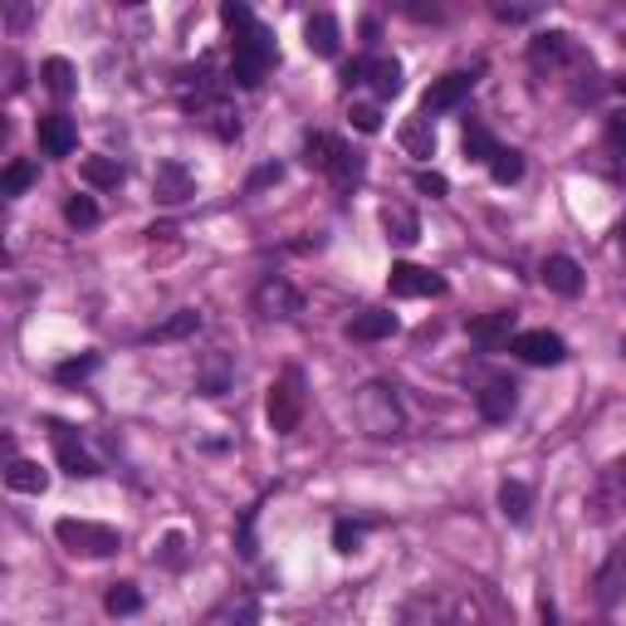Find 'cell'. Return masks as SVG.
<instances>
[{"instance_id": "49", "label": "cell", "mask_w": 626, "mask_h": 626, "mask_svg": "<svg viewBox=\"0 0 626 626\" xmlns=\"http://www.w3.org/2000/svg\"><path fill=\"white\" fill-rule=\"evenodd\" d=\"M622 45H626V35H622Z\"/></svg>"}, {"instance_id": "31", "label": "cell", "mask_w": 626, "mask_h": 626, "mask_svg": "<svg viewBox=\"0 0 626 626\" xmlns=\"http://www.w3.org/2000/svg\"><path fill=\"white\" fill-rule=\"evenodd\" d=\"M489 176H495L499 186H514L519 176H524V156H519L514 148H499L495 162H489Z\"/></svg>"}, {"instance_id": "15", "label": "cell", "mask_w": 626, "mask_h": 626, "mask_svg": "<svg viewBox=\"0 0 626 626\" xmlns=\"http://www.w3.org/2000/svg\"><path fill=\"white\" fill-rule=\"evenodd\" d=\"M475 406H479V416H485V421H509V416H514V406H519V387L509 378H489L485 387L475 392Z\"/></svg>"}, {"instance_id": "45", "label": "cell", "mask_w": 626, "mask_h": 626, "mask_svg": "<svg viewBox=\"0 0 626 626\" xmlns=\"http://www.w3.org/2000/svg\"><path fill=\"white\" fill-rule=\"evenodd\" d=\"M612 89H622V93H626V79H617V83H612Z\"/></svg>"}, {"instance_id": "34", "label": "cell", "mask_w": 626, "mask_h": 626, "mask_svg": "<svg viewBox=\"0 0 626 626\" xmlns=\"http://www.w3.org/2000/svg\"><path fill=\"white\" fill-rule=\"evenodd\" d=\"M65 221L79 225V231L98 225V206H93V196H69V201H65Z\"/></svg>"}, {"instance_id": "44", "label": "cell", "mask_w": 626, "mask_h": 626, "mask_svg": "<svg viewBox=\"0 0 626 626\" xmlns=\"http://www.w3.org/2000/svg\"><path fill=\"white\" fill-rule=\"evenodd\" d=\"M544 626H558V607H553L548 598H544Z\"/></svg>"}, {"instance_id": "33", "label": "cell", "mask_w": 626, "mask_h": 626, "mask_svg": "<svg viewBox=\"0 0 626 626\" xmlns=\"http://www.w3.org/2000/svg\"><path fill=\"white\" fill-rule=\"evenodd\" d=\"M45 89L59 93V98L74 93V65H69V59H49V65H45Z\"/></svg>"}, {"instance_id": "26", "label": "cell", "mask_w": 626, "mask_h": 626, "mask_svg": "<svg viewBox=\"0 0 626 626\" xmlns=\"http://www.w3.org/2000/svg\"><path fill=\"white\" fill-rule=\"evenodd\" d=\"M402 148L411 152V156H431L436 152V128H431V118H406V128H402Z\"/></svg>"}, {"instance_id": "16", "label": "cell", "mask_w": 626, "mask_h": 626, "mask_svg": "<svg viewBox=\"0 0 626 626\" xmlns=\"http://www.w3.org/2000/svg\"><path fill=\"white\" fill-rule=\"evenodd\" d=\"M55 431V455H59V465H65V475H74V479H93L98 475V465H93V455L79 445V436L69 431V426H49Z\"/></svg>"}, {"instance_id": "9", "label": "cell", "mask_w": 626, "mask_h": 626, "mask_svg": "<svg viewBox=\"0 0 626 626\" xmlns=\"http://www.w3.org/2000/svg\"><path fill=\"white\" fill-rule=\"evenodd\" d=\"M509 352H514L519 362H529V368H558V362L568 358V343L548 328H529V333H514Z\"/></svg>"}, {"instance_id": "5", "label": "cell", "mask_w": 626, "mask_h": 626, "mask_svg": "<svg viewBox=\"0 0 626 626\" xmlns=\"http://www.w3.org/2000/svg\"><path fill=\"white\" fill-rule=\"evenodd\" d=\"M55 538L65 544L69 553L79 558H113L123 548V534L108 524H93V519H59L55 524Z\"/></svg>"}, {"instance_id": "43", "label": "cell", "mask_w": 626, "mask_h": 626, "mask_svg": "<svg viewBox=\"0 0 626 626\" xmlns=\"http://www.w3.org/2000/svg\"><path fill=\"white\" fill-rule=\"evenodd\" d=\"M30 15H35V5H15V10L5 15V25H10V30H20V25H30Z\"/></svg>"}, {"instance_id": "17", "label": "cell", "mask_w": 626, "mask_h": 626, "mask_svg": "<svg viewBox=\"0 0 626 626\" xmlns=\"http://www.w3.org/2000/svg\"><path fill=\"white\" fill-rule=\"evenodd\" d=\"M39 148L45 156H69L79 148V128L74 118H65V113H49V118H39Z\"/></svg>"}, {"instance_id": "12", "label": "cell", "mask_w": 626, "mask_h": 626, "mask_svg": "<svg viewBox=\"0 0 626 626\" xmlns=\"http://www.w3.org/2000/svg\"><path fill=\"white\" fill-rule=\"evenodd\" d=\"M387 289H392L396 299H441L445 294V279L431 275V269H421V265H411V259H402V265H392Z\"/></svg>"}, {"instance_id": "19", "label": "cell", "mask_w": 626, "mask_h": 626, "mask_svg": "<svg viewBox=\"0 0 626 626\" xmlns=\"http://www.w3.org/2000/svg\"><path fill=\"white\" fill-rule=\"evenodd\" d=\"M392 333H396V313H387V309H362V313H352V323H348L352 343H382V338H392Z\"/></svg>"}, {"instance_id": "41", "label": "cell", "mask_w": 626, "mask_h": 626, "mask_svg": "<svg viewBox=\"0 0 626 626\" xmlns=\"http://www.w3.org/2000/svg\"><path fill=\"white\" fill-rule=\"evenodd\" d=\"M495 15L505 20V25H524V20L538 15V10H529V5H495Z\"/></svg>"}, {"instance_id": "7", "label": "cell", "mask_w": 626, "mask_h": 626, "mask_svg": "<svg viewBox=\"0 0 626 626\" xmlns=\"http://www.w3.org/2000/svg\"><path fill=\"white\" fill-rule=\"evenodd\" d=\"M578 59H582V55H578V45H572L568 30H544V35L529 39V65H534L538 79L558 74V69L578 65Z\"/></svg>"}, {"instance_id": "18", "label": "cell", "mask_w": 626, "mask_h": 626, "mask_svg": "<svg viewBox=\"0 0 626 626\" xmlns=\"http://www.w3.org/2000/svg\"><path fill=\"white\" fill-rule=\"evenodd\" d=\"M544 285L553 289V294H563V299H578V294H582V269H578V259L548 255V259H544Z\"/></svg>"}, {"instance_id": "6", "label": "cell", "mask_w": 626, "mask_h": 626, "mask_svg": "<svg viewBox=\"0 0 626 626\" xmlns=\"http://www.w3.org/2000/svg\"><path fill=\"white\" fill-rule=\"evenodd\" d=\"M250 309L259 313V318H299L304 313V294H299L294 285H289L285 275H269L255 285V294H250Z\"/></svg>"}, {"instance_id": "22", "label": "cell", "mask_w": 626, "mask_h": 626, "mask_svg": "<svg viewBox=\"0 0 626 626\" xmlns=\"http://www.w3.org/2000/svg\"><path fill=\"white\" fill-rule=\"evenodd\" d=\"M499 514H505L509 524H529V514H534V489H529L524 479H505V485H499Z\"/></svg>"}, {"instance_id": "2", "label": "cell", "mask_w": 626, "mask_h": 626, "mask_svg": "<svg viewBox=\"0 0 626 626\" xmlns=\"http://www.w3.org/2000/svg\"><path fill=\"white\" fill-rule=\"evenodd\" d=\"M352 421H358V431L372 436V441H392V436L406 431L402 402H396V392L387 387V382H368V387H358V396H352Z\"/></svg>"}, {"instance_id": "35", "label": "cell", "mask_w": 626, "mask_h": 626, "mask_svg": "<svg viewBox=\"0 0 626 626\" xmlns=\"http://www.w3.org/2000/svg\"><path fill=\"white\" fill-rule=\"evenodd\" d=\"M362 534H368V524L338 519V524H333V548H338V553H358L362 548Z\"/></svg>"}, {"instance_id": "8", "label": "cell", "mask_w": 626, "mask_h": 626, "mask_svg": "<svg viewBox=\"0 0 626 626\" xmlns=\"http://www.w3.org/2000/svg\"><path fill=\"white\" fill-rule=\"evenodd\" d=\"M192 123L196 128H206L211 138H221V142L240 138V108L225 98V93H201V98L192 103Z\"/></svg>"}, {"instance_id": "47", "label": "cell", "mask_w": 626, "mask_h": 626, "mask_svg": "<svg viewBox=\"0 0 626 626\" xmlns=\"http://www.w3.org/2000/svg\"><path fill=\"white\" fill-rule=\"evenodd\" d=\"M592 626H607V622H592Z\"/></svg>"}, {"instance_id": "23", "label": "cell", "mask_w": 626, "mask_h": 626, "mask_svg": "<svg viewBox=\"0 0 626 626\" xmlns=\"http://www.w3.org/2000/svg\"><path fill=\"white\" fill-rule=\"evenodd\" d=\"M382 231L396 245H416L421 240V221L411 216V206H382Z\"/></svg>"}, {"instance_id": "20", "label": "cell", "mask_w": 626, "mask_h": 626, "mask_svg": "<svg viewBox=\"0 0 626 626\" xmlns=\"http://www.w3.org/2000/svg\"><path fill=\"white\" fill-rule=\"evenodd\" d=\"M470 338L479 348H499V343H514V313L499 309V313H485V318L470 323Z\"/></svg>"}, {"instance_id": "11", "label": "cell", "mask_w": 626, "mask_h": 626, "mask_svg": "<svg viewBox=\"0 0 626 626\" xmlns=\"http://www.w3.org/2000/svg\"><path fill=\"white\" fill-rule=\"evenodd\" d=\"M470 89H475V69H455V74L436 79L431 89L421 93V118H436V113L461 108V103L470 98Z\"/></svg>"}, {"instance_id": "37", "label": "cell", "mask_w": 626, "mask_h": 626, "mask_svg": "<svg viewBox=\"0 0 626 626\" xmlns=\"http://www.w3.org/2000/svg\"><path fill=\"white\" fill-rule=\"evenodd\" d=\"M348 118H352V128H358V132H378V128H382V113H378V103H352V113H348Z\"/></svg>"}, {"instance_id": "24", "label": "cell", "mask_w": 626, "mask_h": 626, "mask_svg": "<svg viewBox=\"0 0 626 626\" xmlns=\"http://www.w3.org/2000/svg\"><path fill=\"white\" fill-rule=\"evenodd\" d=\"M5 485L15 489V495H45V489H49V470H39V461H10Z\"/></svg>"}, {"instance_id": "42", "label": "cell", "mask_w": 626, "mask_h": 626, "mask_svg": "<svg viewBox=\"0 0 626 626\" xmlns=\"http://www.w3.org/2000/svg\"><path fill=\"white\" fill-rule=\"evenodd\" d=\"M279 172H285V166H259V172L255 176H250V192H259V186H269V182H279Z\"/></svg>"}, {"instance_id": "39", "label": "cell", "mask_w": 626, "mask_h": 626, "mask_svg": "<svg viewBox=\"0 0 626 626\" xmlns=\"http://www.w3.org/2000/svg\"><path fill=\"white\" fill-rule=\"evenodd\" d=\"M441 626H479V607H475L470 598H461V602L451 607V617H445Z\"/></svg>"}, {"instance_id": "38", "label": "cell", "mask_w": 626, "mask_h": 626, "mask_svg": "<svg viewBox=\"0 0 626 626\" xmlns=\"http://www.w3.org/2000/svg\"><path fill=\"white\" fill-rule=\"evenodd\" d=\"M416 192H426L431 201H441V196L451 192V182H445L441 172H416Z\"/></svg>"}, {"instance_id": "13", "label": "cell", "mask_w": 626, "mask_h": 626, "mask_svg": "<svg viewBox=\"0 0 626 626\" xmlns=\"http://www.w3.org/2000/svg\"><path fill=\"white\" fill-rule=\"evenodd\" d=\"M152 192L162 206H182L196 196V176L186 162H176V156H166V162H156V176H152Z\"/></svg>"}, {"instance_id": "30", "label": "cell", "mask_w": 626, "mask_h": 626, "mask_svg": "<svg viewBox=\"0 0 626 626\" xmlns=\"http://www.w3.org/2000/svg\"><path fill=\"white\" fill-rule=\"evenodd\" d=\"M35 176H39V166L20 162V156H15V162L5 166V176H0V192H5V196H25L30 186H35Z\"/></svg>"}, {"instance_id": "46", "label": "cell", "mask_w": 626, "mask_h": 626, "mask_svg": "<svg viewBox=\"0 0 626 626\" xmlns=\"http://www.w3.org/2000/svg\"><path fill=\"white\" fill-rule=\"evenodd\" d=\"M622 245H626V225H622Z\"/></svg>"}, {"instance_id": "36", "label": "cell", "mask_w": 626, "mask_h": 626, "mask_svg": "<svg viewBox=\"0 0 626 626\" xmlns=\"http://www.w3.org/2000/svg\"><path fill=\"white\" fill-rule=\"evenodd\" d=\"M93 368H98V352H83V358H69V362H59V382H79V378H89Z\"/></svg>"}, {"instance_id": "28", "label": "cell", "mask_w": 626, "mask_h": 626, "mask_svg": "<svg viewBox=\"0 0 626 626\" xmlns=\"http://www.w3.org/2000/svg\"><path fill=\"white\" fill-rule=\"evenodd\" d=\"M103 607H108L113 617H132V612H142V592H138V582H113L108 598H103Z\"/></svg>"}, {"instance_id": "3", "label": "cell", "mask_w": 626, "mask_h": 626, "mask_svg": "<svg viewBox=\"0 0 626 626\" xmlns=\"http://www.w3.org/2000/svg\"><path fill=\"white\" fill-rule=\"evenodd\" d=\"M582 514H588V524H617L626 514V451L612 455V461L592 475L588 499H582Z\"/></svg>"}, {"instance_id": "29", "label": "cell", "mask_w": 626, "mask_h": 626, "mask_svg": "<svg viewBox=\"0 0 626 626\" xmlns=\"http://www.w3.org/2000/svg\"><path fill=\"white\" fill-rule=\"evenodd\" d=\"M79 176H83L89 186H103V192H108V186L123 182V166L113 162V156H89V162L79 166Z\"/></svg>"}, {"instance_id": "4", "label": "cell", "mask_w": 626, "mask_h": 626, "mask_svg": "<svg viewBox=\"0 0 626 626\" xmlns=\"http://www.w3.org/2000/svg\"><path fill=\"white\" fill-rule=\"evenodd\" d=\"M304 406H309V382H304V372H299V368H285V372H279V382L269 387V406H265L269 431H275V436H294L299 421H304Z\"/></svg>"}, {"instance_id": "25", "label": "cell", "mask_w": 626, "mask_h": 626, "mask_svg": "<svg viewBox=\"0 0 626 626\" xmlns=\"http://www.w3.org/2000/svg\"><path fill=\"white\" fill-rule=\"evenodd\" d=\"M362 83H372L378 98H396L402 93V65L396 59H368V79Z\"/></svg>"}, {"instance_id": "27", "label": "cell", "mask_w": 626, "mask_h": 626, "mask_svg": "<svg viewBox=\"0 0 626 626\" xmlns=\"http://www.w3.org/2000/svg\"><path fill=\"white\" fill-rule=\"evenodd\" d=\"M196 328H201V313H196V309H182V313H172L162 328H152L148 343H176V338H186V333H196Z\"/></svg>"}, {"instance_id": "21", "label": "cell", "mask_w": 626, "mask_h": 626, "mask_svg": "<svg viewBox=\"0 0 626 626\" xmlns=\"http://www.w3.org/2000/svg\"><path fill=\"white\" fill-rule=\"evenodd\" d=\"M304 45H309L318 59H333V55H338V20H333L328 10H318V15L304 20Z\"/></svg>"}, {"instance_id": "32", "label": "cell", "mask_w": 626, "mask_h": 626, "mask_svg": "<svg viewBox=\"0 0 626 626\" xmlns=\"http://www.w3.org/2000/svg\"><path fill=\"white\" fill-rule=\"evenodd\" d=\"M495 152H499V142L489 138L479 123H465V156H475V162H495Z\"/></svg>"}, {"instance_id": "48", "label": "cell", "mask_w": 626, "mask_h": 626, "mask_svg": "<svg viewBox=\"0 0 626 626\" xmlns=\"http://www.w3.org/2000/svg\"><path fill=\"white\" fill-rule=\"evenodd\" d=\"M622 352H626V338H622Z\"/></svg>"}, {"instance_id": "10", "label": "cell", "mask_w": 626, "mask_h": 626, "mask_svg": "<svg viewBox=\"0 0 626 626\" xmlns=\"http://www.w3.org/2000/svg\"><path fill=\"white\" fill-rule=\"evenodd\" d=\"M622 598H626V538L612 544V553L602 558V568L592 572V602H598L602 612L617 607Z\"/></svg>"}, {"instance_id": "1", "label": "cell", "mask_w": 626, "mask_h": 626, "mask_svg": "<svg viewBox=\"0 0 626 626\" xmlns=\"http://www.w3.org/2000/svg\"><path fill=\"white\" fill-rule=\"evenodd\" d=\"M221 20H225V30L235 35L231 79L240 83V89H255V83H265L269 65L279 59V49H275V39H269V30L259 25V20L250 15V5H240V0H231V5H221Z\"/></svg>"}, {"instance_id": "14", "label": "cell", "mask_w": 626, "mask_h": 626, "mask_svg": "<svg viewBox=\"0 0 626 626\" xmlns=\"http://www.w3.org/2000/svg\"><path fill=\"white\" fill-rule=\"evenodd\" d=\"M235 382V358L225 348H211L201 362H196V392L201 396H225Z\"/></svg>"}, {"instance_id": "40", "label": "cell", "mask_w": 626, "mask_h": 626, "mask_svg": "<svg viewBox=\"0 0 626 626\" xmlns=\"http://www.w3.org/2000/svg\"><path fill=\"white\" fill-rule=\"evenodd\" d=\"M231 626H259V602L255 598H240L231 607Z\"/></svg>"}]
</instances>
